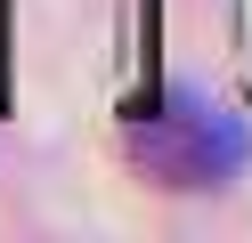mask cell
<instances>
[{
    "mask_svg": "<svg viewBox=\"0 0 252 243\" xmlns=\"http://www.w3.org/2000/svg\"><path fill=\"white\" fill-rule=\"evenodd\" d=\"M130 162L155 178V187H171V194H212V187H236V178H244L252 130L236 122L220 97L171 89L163 113H147V122L130 130Z\"/></svg>",
    "mask_w": 252,
    "mask_h": 243,
    "instance_id": "6da1fadb",
    "label": "cell"
}]
</instances>
